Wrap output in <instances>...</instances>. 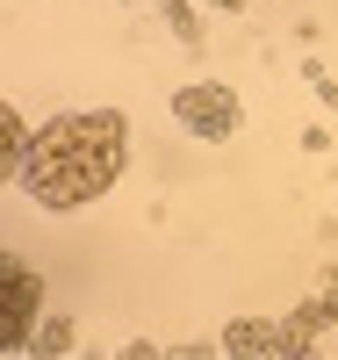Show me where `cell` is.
I'll use <instances>...</instances> for the list:
<instances>
[{
  "label": "cell",
  "instance_id": "obj_1",
  "mask_svg": "<svg viewBox=\"0 0 338 360\" xmlns=\"http://www.w3.org/2000/svg\"><path fill=\"white\" fill-rule=\"evenodd\" d=\"M122 159H130V123L115 108H72L29 137L22 188L37 209H86L122 180Z\"/></svg>",
  "mask_w": 338,
  "mask_h": 360
},
{
  "label": "cell",
  "instance_id": "obj_2",
  "mask_svg": "<svg viewBox=\"0 0 338 360\" xmlns=\"http://www.w3.org/2000/svg\"><path fill=\"white\" fill-rule=\"evenodd\" d=\"M37 310H44L37 266L15 259V252H0V353H15V346L37 339Z\"/></svg>",
  "mask_w": 338,
  "mask_h": 360
},
{
  "label": "cell",
  "instance_id": "obj_3",
  "mask_svg": "<svg viewBox=\"0 0 338 360\" xmlns=\"http://www.w3.org/2000/svg\"><path fill=\"white\" fill-rule=\"evenodd\" d=\"M173 115H180V130L202 137V144H223V137H238V123H245L238 94H230V86H209V79L180 86V94H173Z\"/></svg>",
  "mask_w": 338,
  "mask_h": 360
},
{
  "label": "cell",
  "instance_id": "obj_4",
  "mask_svg": "<svg viewBox=\"0 0 338 360\" xmlns=\"http://www.w3.org/2000/svg\"><path fill=\"white\" fill-rule=\"evenodd\" d=\"M223 353H302V339L288 324H259V317H238L223 332Z\"/></svg>",
  "mask_w": 338,
  "mask_h": 360
},
{
  "label": "cell",
  "instance_id": "obj_5",
  "mask_svg": "<svg viewBox=\"0 0 338 360\" xmlns=\"http://www.w3.org/2000/svg\"><path fill=\"white\" fill-rule=\"evenodd\" d=\"M22 159H29V130H22V115L0 101V188L22 180Z\"/></svg>",
  "mask_w": 338,
  "mask_h": 360
},
{
  "label": "cell",
  "instance_id": "obj_6",
  "mask_svg": "<svg viewBox=\"0 0 338 360\" xmlns=\"http://www.w3.org/2000/svg\"><path fill=\"white\" fill-rule=\"evenodd\" d=\"M29 346H37V353H65V346H72V324H65V317H51V324H44V332L29 339Z\"/></svg>",
  "mask_w": 338,
  "mask_h": 360
},
{
  "label": "cell",
  "instance_id": "obj_7",
  "mask_svg": "<svg viewBox=\"0 0 338 360\" xmlns=\"http://www.w3.org/2000/svg\"><path fill=\"white\" fill-rule=\"evenodd\" d=\"M159 8H166V22L180 29V37H188V44H202V22L188 15V8H180V0H159Z\"/></svg>",
  "mask_w": 338,
  "mask_h": 360
},
{
  "label": "cell",
  "instance_id": "obj_8",
  "mask_svg": "<svg viewBox=\"0 0 338 360\" xmlns=\"http://www.w3.org/2000/svg\"><path fill=\"white\" fill-rule=\"evenodd\" d=\"M216 8H230V15H238V8H245V0H216Z\"/></svg>",
  "mask_w": 338,
  "mask_h": 360
}]
</instances>
